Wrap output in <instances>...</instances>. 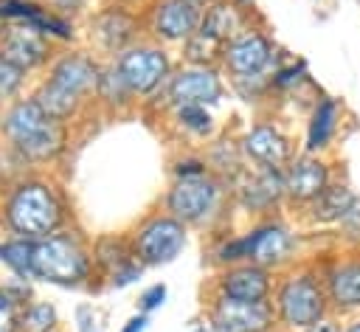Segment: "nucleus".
I'll use <instances>...</instances> for the list:
<instances>
[{"label": "nucleus", "mask_w": 360, "mask_h": 332, "mask_svg": "<svg viewBox=\"0 0 360 332\" xmlns=\"http://www.w3.org/2000/svg\"><path fill=\"white\" fill-rule=\"evenodd\" d=\"M273 304L278 312V324H284L292 332H307L326 318L329 295L323 279H318L309 270H295L278 284Z\"/></svg>", "instance_id": "obj_1"}, {"label": "nucleus", "mask_w": 360, "mask_h": 332, "mask_svg": "<svg viewBox=\"0 0 360 332\" xmlns=\"http://www.w3.org/2000/svg\"><path fill=\"white\" fill-rule=\"evenodd\" d=\"M8 225L25 239H45L62 222V205L42 183H22L14 189L6 205Z\"/></svg>", "instance_id": "obj_2"}, {"label": "nucleus", "mask_w": 360, "mask_h": 332, "mask_svg": "<svg viewBox=\"0 0 360 332\" xmlns=\"http://www.w3.org/2000/svg\"><path fill=\"white\" fill-rule=\"evenodd\" d=\"M90 270V256L76 236L51 234L34 242V279L53 284H79Z\"/></svg>", "instance_id": "obj_3"}, {"label": "nucleus", "mask_w": 360, "mask_h": 332, "mask_svg": "<svg viewBox=\"0 0 360 332\" xmlns=\"http://www.w3.org/2000/svg\"><path fill=\"white\" fill-rule=\"evenodd\" d=\"M219 194H222V189L208 172L194 174V177H174V183L166 194V208L183 225H200L217 211Z\"/></svg>", "instance_id": "obj_4"}, {"label": "nucleus", "mask_w": 360, "mask_h": 332, "mask_svg": "<svg viewBox=\"0 0 360 332\" xmlns=\"http://www.w3.org/2000/svg\"><path fill=\"white\" fill-rule=\"evenodd\" d=\"M115 70L121 73V79L127 82L132 96H149L160 84H166L172 79V65H169L166 51L155 48V45H132V48H127L118 56Z\"/></svg>", "instance_id": "obj_5"}, {"label": "nucleus", "mask_w": 360, "mask_h": 332, "mask_svg": "<svg viewBox=\"0 0 360 332\" xmlns=\"http://www.w3.org/2000/svg\"><path fill=\"white\" fill-rule=\"evenodd\" d=\"M186 245V225L177 217H152L146 219L135 239H132V253L141 264L158 267V264H169Z\"/></svg>", "instance_id": "obj_6"}, {"label": "nucleus", "mask_w": 360, "mask_h": 332, "mask_svg": "<svg viewBox=\"0 0 360 332\" xmlns=\"http://www.w3.org/2000/svg\"><path fill=\"white\" fill-rule=\"evenodd\" d=\"M208 318L219 332H273L278 324V312L270 298L239 301V298L217 295Z\"/></svg>", "instance_id": "obj_7"}, {"label": "nucleus", "mask_w": 360, "mask_h": 332, "mask_svg": "<svg viewBox=\"0 0 360 332\" xmlns=\"http://www.w3.org/2000/svg\"><path fill=\"white\" fill-rule=\"evenodd\" d=\"M273 59H276V45L262 31H242L225 45V53H222V65L233 79L267 73Z\"/></svg>", "instance_id": "obj_8"}, {"label": "nucleus", "mask_w": 360, "mask_h": 332, "mask_svg": "<svg viewBox=\"0 0 360 332\" xmlns=\"http://www.w3.org/2000/svg\"><path fill=\"white\" fill-rule=\"evenodd\" d=\"M245 262L262 264V267H278L284 264L295 250V236L281 222H262L239 236Z\"/></svg>", "instance_id": "obj_9"}, {"label": "nucleus", "mask_w": 360, "mask_h": 332, "mask_svg": "<svg viewBox=\"0 0 360 332\" xmlns=\"http://www.w3.org/2000/svg\"><path fill=\"white\" fill-rule=\"evenodd\" d=\"M225 87H222V79L214 73V68H183L180 73H174L169 82H166V96L174 107L180 104H217L222 98Z\"/></svg>", "instance_id": "obj_10"}, {"label": "nucleus", "mask_w": 360, "mask_h": 332, "mask_svg": "<svg viewBox=\"0 0 360 332\" xmlns=\"http://www.w3.org/2000/svg\"><path fill=\"white\" fill-rule=\"evenodd\" d=\"M200 0H158L152 11V31L166 42H186L202 25Z\"/></svg>", "instance_id": "obj_11"}, {"label": "nucleus", "mask_w": 360, "mask_h": 332, "mask_svg": "<svg viewBox=\"0 0 360 332\" xmlns=\"http://www.w3.org/2000/svg\"><path fill=\"white\" fill-rule=\"evenodd\" d=\"M242 155L259 169H287L292 160V143L278 127L256 124L242 138Z\"/></svg>", "instance_id": "obj_12"}, {"label": "nucleus", "mask_w": 360, "mask_h": 332, "mask_svg": "<svg viewBox=\"0 0 360 332\" xmlns=\"http://www.w3.org/2000/svg\"><path fill=\"white\" fill-rule=\"evenodd\" d=\"M329 183V166L309 152L292 158L284 169V197L301 205H309Z\"/></svg>", "instance_id": "obj_13"}, {"label": "nucleus", "mask_w": 360, "mask_h": 332, "mask_svg": "<svg viewBox=\"0 0 360 332\" xmlns=\"http://www.w3.org/2000/svg\"><path fill=\"white\" fill-rule=\"evenodd\" d=\"M217 293L228 298H239V301H264L273 293V279L267 267L242 262V264H231L219 276Z\"/></svg>", "instance_id": "obj_14"}, {"label": "nucleus", "mask_w": 360, "mask_h": 332, "mask_svg": "<svg viewBox=\"0 0 360 332\" xmlns=\"http://www.w3.org/2000/svg\"><path fill=\"white\" fill-rule=\"evenodd\" d=\"M135 34H138V17L129 14L124 6H110L93 20V37L110 53H124L127 48H132Z\"/></svg>", "instance_id": "obj_15"}, {"label": "nucleus", "mask_w": 360, "mask_h": 332, "mask_svg": "<svg viewBox=\"0 0 360 332\" xmlns=\"http://www.w3.org/2000/svg\"><path fill=\"white\" fill-rule=\"evenodd\" d=\"M284 197V169H256L236 186V200L248 211H267Z\"/></svg>", "instance_id": "obj_16"}, {"label": "nucleus", "mask_w": 360, "mask_h": 332, "mask_svg": "<svg viewBox=\"0 0 360 332\" xmlns=\"http://www.w3.org/2000/svg\"><path fill=\"white\" fill-rule=\"evenodd\" d=\"M0 56H6L8 62L20 65L22 70L28 68H37L45 56H48V42H45V34L20 23V25H11L6 34H3V42H0Z\"/></svg>", "instance_id": "obj_17"}, {"label": "nucleus", "mask_w": 360, "mask_h": 332, "mask_svg": "<svg viewBox=\"0 0 360 332\" xmlns=\"http://www.w3.org/2000/svg\"><path fill=\"white\" fill-rule=\"evenodd\" d=\"M323 287L329 295V307L340 312H357L360 309V259H343L332 264V270L323 276Z\"/></svg>", "instance_id": "obj_18"}, {"label": "nucleus", "mask_w": 360, "mask_h": 332, "mask_svg": "<svg viewBox=\"0 0 360 332\" xmlns=\"http://www.w3.org/2000/svg\"><path fill=\"white\" fill-rule=\"evenodd\" d=\"M51 121H53V118L37 104V98H22V101H17V104L6 113V118H3V132H6V138H8L14 146H22V143H28L31 138H37Z\"/></svg>", "instance_id": "obj_19"}, {"label": "nucleus", "mask_w": 360, "mask_h": 332, "mask_svg": "<svg viewBox=\"0 0 360 332\" xmlns=\"http://www.w3.org/2000/svg\"><path fill=\"white\" fill-rule=\"evenodd\" d=\"M51 79H53L56 84L73 90L76 96H84V93H90V90L98 87V82H101V70L93 65V59H87V56H76V53H73V56H65V59H59V62L53 65Z\"/></svg>", "instance_id": "obj_20"}, {"label": "nucleus", "mask_w": 360, "mask_h": 332, "mask_svg": "<svg viewBox=\"0 0 360 332\" xmlns=\"http://www.w3.org/2000/svg\"><path fill=\"white\" fill-rule=\"evenodd\" d=\"M338 121H340V104L335 98H321L312 107L309 124H307V152L315 155L321 149H326L338 132Z\"/></svg>", "instance_id": "obj_21"}, {"label": "nucleus", "mask_w": 360, "mask_h": 332, "mask_svg": "<svg viewBox=\"0 0 360 332\" xmlns=\"http://www.w3.org/2000/svg\"><path fill=\"white\" fill-rule=\"evenodd\" d=\"M354 191L343 183H329L307 208H309V219L318 225H338L340 217L346 214V208L352 205Z\"/></svg>", "instance_id": "obj_22"}, {"label": "nucleus", "mask_w": 360, "mask_h": 332, "mask_svg": "<svg viewBox=\"0 0 360 332\" xmlns=\"http://www.w3.org/2000/svg\"><path fill=\"white\" fill-rule=\"evenodd\" d=\"M200 28L211 31L214 37H219V39L228 45L233 37L242 34V11H239V6H233V3L217 0V3H211V6L205 8Z\"/></svg>", "instance_id": "obj_23"}, {"label": "nucleus", "mask_w": 360, "mask_h": 332, "mask_svg": "<svg viewBox=\"0 0 360 332\" xmlns=\"http://www.w3.org/2000/svg\"><path fill=\"white\" fill-rule=\"evenodd\" d=\"M222 53H225V42L205 28H197V34H191L183 42V56L194 68H211L214 62H222Z\"/></svg>", "instance_id": "obj_24"}, {"label": "nucleus", "mask_w": 360, "mask_h": 332, "mask_svg": "<svg viewBox=\"0 0 360 332\" xmlns=\"http://www.w3.org/2000/svg\"><path fill=\"white\" fill-rule=\"evenodd\" d=\"M34 98H37V104H39L51 118H56V121L73 115L76 107H79V101H82V96H76L73 90H68V87H62V84H56L53 79H48V82L37 90Z\"/></svg>", "instance_id": "obj_25"}, {"label": "nucleus", "mask_w": 360, "mask_h": 332, "mask_svg": "<svg viewBox=\"0 0 360 332\" xmlns=\"http://www.w3.org/2000/svg\"><path fill=\"white\" fill-rule=\"evenodd\" d=\"M0 259L20 276V279H34V242L31 239H11L0 245Z\"/></svg>", "instance_id": "obj_26"}, {"label": "nucleus", "mask_w": 360, "mask_h": 332, "mask_svg": "<svg viewBox=\"0 0 360 332\" xmlns=\"http://www.w3.org/2000/svg\"><path fill=\"white\" fill-rule=\"evenodd\" d=\"M174 118L186 132H191L197 138H205L214 129V118L202 104H180V107H174Z\"/></svg>", "instance_id": "obj_27"}, {"label": "nucleus", "mask_w": 360, "mask_h": 332, "mask_svg": "<svg viewBox=\"0 0 360 332\" xmlns=\"http://www.w3.org/2000/svg\"><path fill=\"white\" fill-rule=\"evenodd\" d=\"M53 324H56V309L48 301L28 304L20 315V329L22 332H51Z\"/></svg>", "instance_id": "obj_28"}, {"label": "nucleus", "mask_w": 360, "mask_h": 332, "mask_svg": "<svg viewBox=\"0 0 360 332\" xmlns=\"http://www.w3.org/2000/svg\"><path fill=\"white\" fill-rule=\"evenodd\" d=\"M22 68L20 65H14V62H8L6 56H0V98H8V96H14L17 90H20V84H22Z\"/></svg>", "instance_id": "obj_29"}, {"label": "nucleus", "mask_w": 360, "mask_h": 332, "mask_svg": "<svg viewBox=\"0 0 360 332\" xmlns=\"http://www.w3.org/2000/svg\"><path fill=\"white\" fill-rule=\"evenodd\" d=\"M338 228H340V236H343L346 242L360 245V197H357V194H354L352 205L346 208V214L340 217Z\"/></svg>", "instance_id": "obj_30"}, {"label": "nucleus", "mask_w": 360, "mask_h": 332, "mask_svg": "<svg viewBox=\"0 0 360 332\" xmlns=\"http://www.w3.org/2000/svg\"><path fill=\"white\" fill-rule=\"evenodd\" d=\"M20 326V312H17V298L0 290V332H17Z\"/></svg>", "instance_id": "obj_31"}, {"label": "nucleus", "mask_w": 360, "mask_h": 332, "mask_svg": "<svg viewBox=\"0 0 360 332\" xmlns=\"http://www.w3.org/2000/svg\"><path fill=\"white\" fill-rule=\"evenodd\" d=\"M163 301H166V287H163V284H152L149 290H143V293H141L138 307H141V312H143V315H149V312H152V309H158Z\"/></svg>", "instance_id": "obj_32"}, {"label": "nucleus", "mask_w": 360, "mask_h": 332, "mask_svg": "<svg viewBox=\"0 0 360 332\" xmlns=\"http://www.w3.org/2000/svg\"><path fill=\"white\" fill-rule=\"evenodd\" d=\"M208 166L202 160H180L174 169V177H194V174H205Z\"/></svg>", "instance_id": "obj_33"}, {"label": "nucleus", "mask_w": 360, "mask_h": 332, "mask_svg": "<svg viewBox=\"0 0 360 332\" xmlns=\"http://www.w3.org/2000/svg\"><path fill=\"white\" fill-rule=\"evenodd\" d=\"M79 332H98L96 318L90 309H79Z\"/></svg>", "instance_id": "obj_34"}, {"label": "nucleus", "mask_w": 360, "mask_h": 332, "mask_svg": "<svg viewBox=\"0 0 360 332\" xmlns=\"http://www.w3.org/2000/svg\"><path fill=\"white\" fill-rule=\"evenodd\" d=\"M143 329H146V315L141 312V315L129 318V321L124 324V329H121V332H143Z\"/></svg>", "instance_id": "obj_35"}, {"label": "nucleus", "mask_w": 360, "mask_h": 332, "mask_svg": "<svg viewBox=\"0 0 360 332\" xmlns=\"http://www.w3.org/2000/svg\"><path fill=\"white\" fill-rule=\"evenodd\" d=\"M307 332H343L335 321H329V318H323V321H318L312 329H307Z\"/></svg>", "instance_id": "obj_36"}, {"label": "nucleus", "mask_w": 360, "mask_h": 332, "mask_svg": "<svg viewBox=\"0 0 360 332\" xmlns=\"http://www.w3.org/2000/svg\"><path fill=\"white\" fill-rule=\"evenodd\" d=\"M188 332H219V329H217L214 321L208 318V321H194V324L188 326Z\"/></svg>", "instance_id": "obj_37"}, {"label": "nucleus", "mask_w": 360, "mask_h": 332, "mask_svg": "<svg viewBox=\"0 0 360 332\" xmlns=\"http://www.w3.org/2000/svg\"><path fill=\"white\" fill-rule=\"evenodd\" d=\"M56 3H59L62 8H76V6L82 3V0H56Z\"/></svg>", "instance_id": "obj_38"}, {"label": "nucleus", "mask_w": 360, "mask_h": 332, "mask_svg": "<svg viewBox=\"0 0 360 332\" xmlns=\"http://www.w3.org/2000/svg\"><path fill=\"white\" fill-rule=\"evenodd\" d=\"M343 332H360V318H354V321H352V324H349Z\"/></svg>", "instance_id": "obj_39"}, {"label": "nucleus", "mask_w": 360, "mask_h": 332, "mask_svg": "<svg viewBox=\"0 0 360 332\" xmlns=\"http://www.w3.org/2000/svg\"><path fill=\"white\" fill-rule=\"evenodd\" d=\"M200 3H202V6H211V3H217V0H200Z\"/></svg>", "instance_id": "obj_40"}, {"label": "nucleus", "mask_w": 360, "mask_h": 332, "mask_svg": "<svg viewBox=\"0 0 360 332\" xmlns=\"http://www.w3.org/2000/svg\"><path fill=\"white\" fill-rule=\"evenodd\" d=\"M3 3H6V0H0V8H3Z\"/></svg>", "instance_id": "obj_41"}]
</instances>
